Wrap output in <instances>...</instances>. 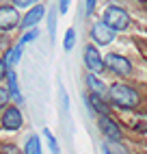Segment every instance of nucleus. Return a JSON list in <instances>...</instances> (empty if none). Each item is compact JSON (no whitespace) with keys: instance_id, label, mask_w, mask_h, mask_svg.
<instances>
[{"instance_id":"1","label":"nucleus","mask_w":147,"mask_h":154,"mask_svg":"<svg viewBox=\"0 0 147 154\" xmlns=\"http://www.w3.org/2000/svg\"><path fill=\"white\" fill-rule=\"evenodd\" d=\"M108 102L112 111L119 113H139L145 109L147 94L134 80H112L108 83Z\"/></svg>"},{"instance_id":"2","label":"nucleus","mask_w":147,"mask_h":154,"mask_svg":"<svg viewBox=\"0 0 147 154\" xmlns=\"http://www.w3.org/2000/svg\"><path fill=\"white\" fill-rule=\"evenodd\" d=\"M104 63H106V74L115 76L117 80H134L136 83V61L121 52V50H110L104 54Z\"/></svg>"},{"instance_id":"3","label":"nucleus","mask_w":147,"mask_h":154,"mask_svg":"<svg viewBox=\"0 0 147 154\" xmlns=\"http://www.w3.org/2000/svg\"><path fill=\"white\" fill-rule=\"evenodd\" d=\"M100 20L106 26H110L117 35L128 33V30L132 28V15H130V11L123 5H117V2H108L106 7H104Z\"/></svg>"},{"instance_id":"4","label":"nucleus","mask_w":147,"mask_h":154,"mask_svg":"<svg viewBox=\"0 0 147 154\" xmlns=\"http://www.w3.org/2000/svg\"><path fill=\"white\" fill-rule=\"evenodd\" d=\"M95 124H98V130H100V135L104 137V141H108V143L125 141V128H123V124L115 115H98Z\"/></svg>"},{"instance_id":"5","label":"nucleus","mask_w":147,"mask_h":154,"mask_svg":"<svg viewBox=\"0 0 147 154\" xmlns=\"http://www.w3.org/2000/svg\"><path fill=\"white\" fill-rule=\"evenodd\" d=\"M82 65H85V72H91V74H98V76L106 74V63H104L102 50L91 42L85 44V48H82Z\"/></svg>"},{"instance_id":"6","label":"nucleus","mask_w":147,"mask_h":154,"mask_svg":"<svg viewBox=\"0 0 147 154\" xmlns=\"http://www.w3.org/2000/svg\"><path fill=\"white\" fill-rule=\"evenodd\" d=\"M24 128V113H22V106L20 104H9L2 113H0V130L2 132H20Z\"/></svg>"},{"instance_id":"7","label":"nucleus","mask_w":147,"mask_h":154,"mask_svg":"<svg viewBox=\"0 0 147 154\" xmlns=\"http://www.w3.org/2000/svg\"><path fill=\"white\" fill-rule=\"evenodd\" d=\"M89 39H91V44H95L98 48H108V46H112L117 42V33H115L110 26H106L102 20H95V22H91V26H89Z\"/></svg>"},{"instance_id":"8","label":"nucleus","mask_w":147,"mask_h":154,"mask_svg":"<svg viewBox=\"0 0 147 154\" xmlns=\"http://www.w3.org/2000/svg\"><path fill=\"white\" fill-rule=\"evenodd\" d=\"M82 102H85V106L89 111V115L91 117H98V115H112V106H110V102L108 98H104V96H95V94H89V91H85L82 94Z\"/></svg>"},{"instance_id":"9","label":"nucleus","mask_w":147,"mask_h":154,"mask_svg":"<svg viewBox=\"0 0 147 154\" xmlns=\"http://www.w3.org/2000/svg\"><path fill=\"white\" fill-rule=\"evenodd\" d=\"M20 9H15L13 5H0V33H13L20 28Z\"/></svg>"},{"instance_id":"10","label":"nucleus","mask_w":147,"mask_h":154,"mask_svg":"<svg viewBox=\"0 0 147 154\" xmlns=\"http://www.w3.org/2000/svg\"><path fill=\"white\" fill-rule=\"evenodd\" d=\"M46 7L44 5H35V7H30L26 9V11L22 13V20H20V30H30V28H37L41 24V20L46 17Z\"/></svg>"},{"instance_id":"11","label":"nucleus","mask_w":147,"mask_h":154,"mask_svg":"<svg viewBox=\"0 0 147 154\" xmlns=\"http://www.w3.org/2000/svg\"><path fill=\"white\" fill-rule=\"evenodd\" d=\"M82 80H85V91H89V94H95V96H104V98L108 96V83H106L102 76L91 74V72H85Z\"/></svg>"},{"instance_id":"12","label":"nucleus","mask_w":147,"mask_h":154,"mask_svg":"<svg viewBox=\"0 0 147 154\" xmlns=\"http://www.w3.org/2000/svg\"><path fill=\"white\" fill-rule=\"evenodd\" d=\"M4 85H7V89H9V94H11L13 104H20V106H22V104H24V96H22V91H20V80H17V72H15V67L9 72Z\"/></svg>"},{"instance_id":"13","label":"nucleus","mask_w":147,"mask_h":154,"mask_svg":"<svg viewBox=\"0 0 147 154\" xmlns=\"http://www.w3.org/2000/svg\"><path fill=\"white\" fill-rule=\"evenodd\" d=\"M22 54H24V46H20L17 42L11 44V46L2 52V57H4V61L9 63V67H15L20 61H22Z\"/></svg>"},{"instance_id":"14","label":"nucleus","mask_w":147,"mask_h":154,"mask_svg":"<svg viewBox=\"0 0 147 154\" xmlns=\"http://www.w3.org/2000/svg\"><path fill=\"white\" fill-rule=\"evenodd\" d=\"M24 154H41V139L39 135H28L26 141H24V146H22Z\"/></svg>"},{"instance_id":"15","label":"nucleus","mask_w":147,"mask_h":154,"mask_svg":"<svg viewBox=\"0 0 147 154\" xmlns=\"http://www.w3.org/2000/svg\"><path fill=\"white\" fill-rule=\"evenodd\" d=\"M130 128L136 132H147V111L134 113V119L130 122Z\"/></svg>"},{"instance_id":"16","label":"nucleus","mask_w":147,"mask_h":154,"mask_svg":"<svg viewBox=\"0 0 147 154\" xmlns=\"http://www.w3.org/2000/svg\"><path fill=\"white\" fill-rule=\"evenodd\" d=\"M76 28H67L65 30V37H63V50L65 52H71L74 46H76Z\"/></svg>"},{"instance_id":"17","label":"nucleus","mask_w":147,"mask_h":154,"mask_svg":"<svg viewBox=\"0 0 147 154\" xmlns=\"http://www.w3.org/2000/svg\"><path fill=\"white\" fill-rule=\"evenodd\" d=\"M44 137H46V141H48V150H50L52 154H61L58 141H56L54 135H52V130H50V128H44Z\"/></svg>"},{"instance_id":"18","label":"nucleus","mask_w":147,"mask_h":154,"mask_svg":"<svg viewBox=\"0 0 147 154\" xmlns=\"http://www.w3.org/2000/svg\"><path fill=\"white\" fill-rule=\"evenodd\" d=\"M0 154H24V150L13 141H2L0 143Z\"/></svg>"},{"instance_id":"19","label":"nucleus","mask_w":147,"mask_h":154,"mask_svg":"<svg viewBox=\"0 0 147 154\" xmlns=\"http://www.w3.org/2000/svg\"><path fill=\"white\" fill-rule=\"evenodd\" d=\"M37 39H39V28H30V30H24V35L17 39V44L20 46H26L30 42H37Z\"/></svg>"},{"instance_id":"20","label":"nucleus","mask_w":147,"mask_h":154,"mask_svg":"<svg viewBox=\"0 0 147 154\" xmlns=\"http://www.w3.org/2000/svg\"><path fill=\"white\" fill-rule=\"evenodd\" d=\"M46 17H48V33H50V39L54 42V35H56V11H54V9L48 11Z\"/></svg>"},{"instance_id":"21","label":"nucleus","mask_w":147,"mask_h":154,"mask_svg":"<svg viewBox=\"0 0 147 154\" xmlns=\"http://www.w3.org/2000/svg\"><path fill=\"white\" fill-rule=\"evenodd\" d=\"M11 94H9V89H7V85H0V113H2L9 104H11Z\"/></svg>"},{"instance_id":"22","label":"nucleus","mask_w":147,"mask_h":154,"mask_svg":"<svg viewBox=\"0 0 147 154\" xmlns=\"http://www.w3.org/2000/svg\"><path fill=\"white\" fill-rule=\"evenodd\" d=\"M13 67H9V63L4 61V57L0 54V85H4V80H7V76H9V72H11Z\"/></svg>"},{"instance_id":"23","label":"nucleus","mask_w":147,"mask_h":154,"mask_svg":"<svg viewBox=\"0 0 147 154\" xmlns=\"http://www.w3.org/2000/svg\"><path fill=\"white\" fill-rule=\"evenodd\" d=\"M11 5L15 9H30V7L39 5V0H11Z\"/></svg>"},{"instance_id":"24","label":"nucleus","mask_w":147,"mask_h":154,"mask_svg":"<svg viewBox=\"0 0 147 154\" xmlns=\"http://www.w3.org/2000/svg\"><path fill=\"white\" fill-rule=\"evenodd\" d=\"M106 143H108V141H106ZM108 146H110L112 154H130V150L123 146V141H121V143H108Z\"/></svg>"},{"instance_id":"25","label":"nucleus","mask_w":147,"mask_h":154,"mask_svg":"<svg viewBox=\"0 0 147 154\" xmlns=\"http://www.w3.org/2000/svg\"><path fill=\"white\" fill-rule=\"evenodd\" d=\"M95 9H98V0H85V13H87V17H91L93 13H95Z\"/></svg>"},{"instance_id":"26","label":"nucleus","mask_w":147,"mask_h":154,"mask_svg":"<svg viewBox=\"0 0 147 154\" xmlns=\"http://www.w3.org/2000/svg\"><path fill=\"white\" fill-rule=\"evenodd\" d=\"M61 104H63V109H69V98H67V91H65V87H61Z\"/></svg>"},{"instance_id":"27","label":"nucleus","mask_w":147,"mask_h":154,"mask_svg":"<svg viewBox=\"0 0 147 154\" xmlns=\"http://www.w3.org/2000/svg\"><path fill=\"white\" fill-rule=\"evenodd\" d=\"M69 2H71V0H58V13L65 15L69 11Z\"/></svg>"},{"instance_id":"28","label":"nucleus","mask_w":147,"mask_h":154,"mask_svg":"<svg viewBox=\"0 0 147 154\" xmlns=\"http://www.w3.org/2000/svg\"><path fill=\"white\" fill-rule=\"evenodd\" d=\"M102 154H112V150H110V146H108L106 141L102 143Z\"/></svg>"},{"instance_id":"29","label":"nucleus","mask_w":147,"mask_h":154,"mask_svg":"<svg viewBox=\"0 0 147 154\" xmlns=\"http://www.w3.org/2000/svg\"><path fill=\"white\" fill-rule=\"evenodd\" d=\"M134 2H139V5H147V0H134Z\"/></svg>"}]
</instances>
